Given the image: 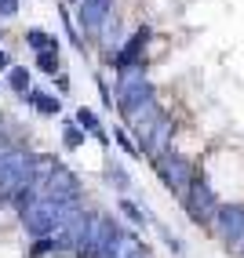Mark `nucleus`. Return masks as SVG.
<instances>
[{"label": "nucleus", "instance_id": "obj_7", "mask_svg": "<svg viewBox=\"0 0 244 258\" xmlns=\"http://www.w3.org/2000/svg\"><path fill=\"white\" fill-rule=\"evenodd\" d=\"M189 211H193V218H212V215H215L212 189H208L204 182H193V185H189Z\"/></svg>", "mask_w": 244, "mask_h": 258}, {"label": "nucleus", "instance_id": "obj_10", "mask_svg": "<svg viewBox=\"0 0 244 258\" xmlns=\"http://www.w3.org/2000/svg\"><path fill=\"white\" fill-rule=\"evenodd\" d=\"M106 258H142V247H138L135 236L117 233V240H113V247L106 251Z\"/></svg>", "mask_w": 244, "mask_h": 258}, {"label": "nucleus", "instance_id": "obj_22", "mask_svg": "<svg viewBox=\"0 0 244 258\" xmlns=\"http://www.w3.org/2000/svg\"><path fill=\"white\" fill-rule=\"evenodd\" d=\"M4 66H8V55H4V51H0V70H4Z\"/></svg>", "mask_w": 244, "mask_h": 258}, {"label": "nucleus", "instance_id": "obj_1", "mask_svg": "<svg viewBox=\"0 0 244 258\" xmlns=\"http://www.w3.org/2000/svg\"><path fill=\"white\" fill-rule=\"evenodd\" d=\"M69 204L62 200H37V204H29V208L22 211V222H26V229L33 236H44V233H55L62 229V222L69 218Z\"/></svg>", "mask_w": 244, "mask_h": 258}, {"label": "nucleus", "instance_id": "obj_11", "mask_svg": "<svg viewBox=\"0 0 244 258\" xmlns=\"http://www.w3.org/2000/svg\"><path fill=\"white\" fill-rule=\"evenodd\" d=\"M142 44H146V29H138L135 37H131V44H124V51L117 55V66H131L138 58V51H142Z\"/></svg>", "mask_w": 244, "mask_h": 258}, {"label": "nucleus", "instance_id": "obj_19", "mask_svg": "<svg viewBox=\"0 0 244 258\" xmlns=\"http://www.w3.org/2000/svg\"><path fill=\"white\" fill-rule=\"evenodd\" d=\"M51 247H55V240H37V244H33V254L40 258V254H47Z\"/></svg>", "mask_w": 244, "mask_h": 258}, {"label": "nucleus", "instance_id": "obj_2", "mask_svg": "<svg viewBox=\"0 0 244 258\" xmlns=\"http://www.w3.org/2000/svg\"><path fill=\"white\" fill-rule=\"evenodd\" d=\"M113 240H117V226L110 218H95L88 226V236L77 244V251L88 254V258H106V251L113 247Z\"/></svg>", "mask_w": 244, "mask_h": 258}, {"label": "nucleus", "instance_id": "obj_15", "mask_svg": "<svg viewBox=\"0 0 244 258\" xmlns=\"http://www.w3.org/2000/svg\"><path fill=\"white\" fill-rule=\"evenodd\" d=\"M55 51H59V47H47V51H40V70H44V73H55V66H59Z\"/></svg>", "mask_w": 244, "mask_h": 258}, {"label": "nucleus", "instance_id": "obj_13", "mask_svg": "<svg viewBox=\"0 0 244 258\" xmlns=\"http://www.w3.org/2000/svg\"><path fill=\"white\" fill-rule=\"evenodd\" d=\"M26 40H29L33 47H37V51H47V47H59L55 40H47V37H44L40 29H29V37H26Z\"/></svg>", "mask_w": 244, "mask_h": 258}, {"label": "nucleus", "instance_id": "obj_14", "mask_svg": "<svg viewBox=\"0 0 244 258\" xmlns=\"http://www.w3.org/2000/svg\"><path fill=\"white\" fill-rule=\"evenodd\" d=\"M8 80H11V88H15V91H22V95H26V88H29V73H26V70H11Z\"/></svg>", "mask_w": 244, "mask_h": 258}, {"label": "nucleus", "instance_id": "obj_5", "mask_svg": "<svg viewBox=\"0 0 244 258\" xmlns=\"http://www.w3.org/2000/svg\"><path fill=\"white\" fill-rule=\"evenodd\" d=\"M120 106H124V113H138L142 106H150V84L142 77H128L124 84H120Z\"/></svg>", "mask_w": 244, "mask_h": 258}, {"label": "nucleus", "instance_id": "obj_8", "mask_svg": "<svg viewBox=\"0 0 244 258\" xmlns=\"http://www.w3.org/2000/svg\"><path fill=\"white\" fill-rule=\"evenodd\" d=\"M219 229L230 244H237L244 236V211L240 208H219Z\"/></svg>", "mask_w": 244, "mask_h": 258}, {"label": "nucleus", "instance_id": "obj_20", "mask_svg": "<svg viewBox=\"0 0 244 258\" xmlns=\"http://www.w3.org/2000/svg\"><path fill=\"white\" fill-rule=\"evenodd\" d=\"M120 208H124V215H128L131 222H142V211H138L135 204H128V200H124V204H120Z\"/></svg>", "mask_w": 244, "mask_h": 258}, {"label": "nucleus", "instance_id": "obj_17", "mask_svg": "<svg viewBox=\"0 0 244 258\" xmlns=\"http://www.w3.org/2000/svg\"><path fill=\"white\" fill-rule=\"evenodd\" d=\"M80 142H84V135H80L77 127H69V131H66V146H69V149H77Z\"/></svg>", "mask_w": 244, "mask_h": 258}, {"label": "nucleus", "instance_id": "obj_21", "mask_svg": "<svg viewBox=\"0 0 244 258\" xmlns=\"http://www.w3.org/2000/svg\"><path fill=\"white\" fill-rule=\"evenodd\" d=\"M15 8H19V0H0V15H11Z\"/></svg>", "mask_w": 244, "mask_h": 258}, {"label": "nucleus", "instance_id": "obj_18", "mask_svg": "<svg viewBox=\"0 0 244 258\" xmlns=\"http://www.w3.org/2000/svg\"><path fill=\"white\" fill-rule=\"evenodd\" d=\"M110 182H113L117 189H128V175H124V171H117V167L110 171Z\"/></svg>", "mask_w": 244, "mask_h": 258}, {"label": "nucleus", "instance_id": "obj_4", "mask_svg": "<svg viewBox=\"0 0 244 258\" xmlns=\"http://www.w3.org/2000/svg\"><path fill=\"white\" fill-rule=\"evenodd\" d=\"M26 178H29V157L26 153H4L0 157V193L22 185Z\"/></svg>", "mask_w": 244, "mask_h": 258}, {"label": "nucleus", "instance_id": "obj_6", "mask_svg": "<svg viewBox=\"0 0 244 258\" xmlns=\"http://www.w3.org/2000/svg\"><path fill=\"white\" fill-rule=\"evenodd\" d=\"M47 197L51 200H73L77 197V178L69 175V171H62V167H51V175H47Z\"/></svg>", "mask_w": 244, "mask_h": 258}, {"label": "nucleus", "instance_id": "obj_3", "mask_svg": "<svg viewBox=\"0 0 244 258\" xmlns=\"http://www.w3.org/2000/svg\"><path fill=\"white\" fill-rule=\"evenodd\" d=\"M161 164V175H164V182L175 189V193H189V185H193V167H189L182 157H175V153H171V157H161L157 160Z\"/></svg>", "mask_w": 244, "mask_h": 258}, {"label": "nucleus", "instance_id": "obj_12", "mask_svg": "<svg viewBox=\"0 0 244 258\" xmlns=\"http://www.w3.org/2000/svg\"><path fill=\"white\" fill-rule=\"evenodd\" d=\"M29 102H33V106H37L40 113H47V116L62 109V106H59V98H51V95H40V91H33V95H29Z\"/></svg>", "mask_w": 244, "mask_h": 258}, {"label": "nucleus", "instance_id": "obj_9", "mask_svg": "<svg viewBox=\"0 0 244 258\" xmlns=\"http://www.w3.org/2000/svg\"><path fill=\"white\" fill-rule=\"evenodd\" d=\"M106 11H110V0H80V22L84 29H99L106 22Z\"/></svg>", "mask_w": 244, "mask_h": 258}, {"label": "nucleus", "instance_id": "obj_16", "mask_svg": "<svg viewBox=\"0 0 244 258\" xmlns=\"http://www.w3.org/2000/svg\"><path fill=\"white\" fill-rule=\"evenodd\" d=\"M77 124H80V127H88V131H95V127H99V120H95L91 109H80V113H77Z\"/></svg>", "mask_w": 244, "mask_h": 258}]
</instances>
